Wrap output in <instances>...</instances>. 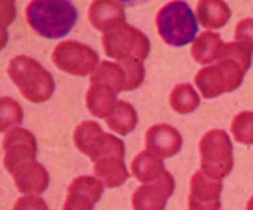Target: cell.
<instances>
[{"label": "cell", "mask_w": 253, "mask_h": 210, "mask_svg": "<svg viewBox=\"0 0 253 210\" xmlns=\"http://www.w3.org/2000/svg\"><path fill=\"white\" fill-rule=\"evenodd\" d=\"M253 51L237 41L225 43L217 64L201 68L195 76V84L204 98H217L237 90L244 76L252 67Z\"/></svg>", "instance_id": "obj_1"}, {"label": "cell", "mask_w": 253, "mask_h": 210, "mask_svg": "<svg viewBox=\"0 0 253 210\" xmlns=\"http://www.w3.org/2000/svg\"><path fill=\"white\" fill-rule=\"evenodd\" d=\"M26 18L34 32L49 40L67 36L78 21V8L70 0H32Z\"/></svg>", "instance_id": "obj_2"}, {"label": "cell", "mask_w": 253, "mask_h": 210, "mask_svg": "<svg viewBox=\"0 0 253 210\" xmlns=\"http://www.w3.org/2000/svg\"><path fill=\"white\" fill-rule=\"evenodd\" d=\"M8 76L21 95L32 103H44L52 97L55 89L52 74L29 56H16L8 65Z\"/></svg>", "instance_id": "obj_3"}, {"label": "cell", "mask_w": 253, "mask_h": 210, "mask_svg": "<svg viewBox=\"0 0 253 210\" xmlns=\"http://www.w3.org/2000/svg\"><path fill=\"white\" fill-rule=\"evenodd\" d=\"M155 24L162 40L174 48L193 43L200 27L193 10L184 0H174L162 6L157 13Z\"/></svg>", "instance_id": "obj_4"}, {"label": "cell", "mask_w": 253, "mask_h": 210, "mask_svg": "<svg viewBox=\"0 0 253 210\" xmlns=\"http://www.w3.org/2000/svg\"><path fill=\"white\" fill-rule=\"evenodd\" d=\"M201 171L213 180H223L234 166L233 142L223 130H211L200 141Z\"/></svg>", "instance_id": "obj_5"}, {"label": "cell", "mask_w": 253, "mask_h": 210, "mask_svg": "<svg viewBox=\"0 0 253 210\" xmlns=\"http://www.w3.org/2000/svg\"><path fill=\"white\" fill-rule=\"evenodd\" d=\"M75 145L79 152L89 157L93 163L105 157L125 158V144L114 135L105 133L97 122L85 120L75 130Z\"/></svg>", "instance_id": "obj_6"}, {"label": "cell", "mask_w": 253, "mask_h": 210, "mask_svg": "<svg viewBox=\"0 0 253 210\" xmlns=\"http://www.w3.org/2000/svg\"><path fill=\"white\" fill-rule=\"evenodd\" d=\"M101 46L108 57L119 62L131 59L144 62L150 54V40L147 35L128 24L109 34H103Z\"/></svg>", "instance_id": "obj_7"}, {"label": "cell", "mask_w": 253, "mask_h": 210, "mask_svg": "<svg viewBox=\"0 0 253 210\" xmlns=\"http://www.w3.org/2000/svg\"><path fill=\"white\" fill-rule=\"evenodd\" d=\"M146 68L141 60L108 62L103 60L90 76V82L106 84L116 93L136 90L144 82Z\"/></svg>", "instance_id": "obj_8"}, {"label": "cell", "mask_w": 253, "mask_h": 210, "mask_svg": "<svg viewBox=\"0 0 253 210\" xmlns=\"http://www.w3.org/2000/svg\"><path fill=\"white\" fill-rule=\"evenodd\" d=\"M52 62L60 71L73 76H87L97 70L100 65V57L90 46L67 40L54 48Z\"/></svg>", "instance_id": "obj_9"}, {"label": "cell", "mask_w": 253, "mask_h": 210, "mask_svg": "<svg viewBox=\"0 0 253 210\" xmlns=\"http://www.w3.org/2000/svg\"><path fill=\"white\" fill-rule=\"evenodd\" d=\"M3 165L10 174H14L16 171L22 166L30 165L37 161L38 144L34 133L26 128H13L8 131V135L3 139Z\"/></svg>", "instance_id": "obj_10"}, {"label": "cell", "mask_w": 253, "mask_h": 210, "mask_svg": "<svg viewBox=\"0 0 253 210\" xmlns=\"http://www.w3.org/2000/svg\"><path fill=\"white\" fill-rule=\"evenodd\" d=\"M176 182L171 173H166L152 183H144L133 193L131 206L134 210H165L172 196Z\"/></svg>", "instance_id": "obj_11"}, {"label": "cell", "mask_w": 253, "mask_h": 210, "mask_svg": "<svg viewBox=\"0 0 253 210\" xmlns=\"http://www.w3.org/2000/svg\"><path fill=\"white\" fill-rule=\"evenodd\" d=\"M221 180H213L203 171H196L190 178L188 210H220Z\"/></svg>", "instance_id": "obj_12"}, {"label": "cell", "mask_w": 253, "mask_h": 210, "mask_svg": "<svg viewBox=\"0 0 253 210\" xmlns=\"http://www.w3.org/2000/svg\"><path fill=\"white\" fill-rule=\"evenodd\" d=\"M103 183L92 175H79L70 183L62 210H93L103 196Z\"/></svg>", "instance_id": "obj_13"}, {"label": "cell", "mask_w": 253, "mask_h": 210, "mask_svg": "<svg viewBox=\"0 0 253 210\" xmlns=\"http://www.w3.org/2000/svg\"><path fill=\"white\" fill-rule=\"evenodd\" d=\"M182 149V136L176 130L166 123H158L147 130L146 133V150L154 153L158 158H171Z\"/></svg>", "instance_id": "obj_14"}, {"label": "cell", "mask_w": 253, "mask_h": 210, "mask_svg": "<svg viewBox=\"0 0 253 210\" xmlns=\"http://www.w3.org/2000/svg\"><path fill=\"white\" fill-rule=\"evenodd\" d=\"M90 24L103 34H109L113 30L126 24L125 5L114 0H97L89 6Z\"/></svg>", "instance_id": "obj_15"}, {"label": "cell", "mask_w": 253, "mask_h": 210, "mask_svg": "<svg viewBox=\"0 0 253 210\" xmlns=\"http://www.w3.org/2000/svg\"><path fill=\"white\" fill-rule=\"evenodd\" d=\"M14 178V185L21 193H43L49 186V174L43 165L38 161L22 166L21 169L11 174Z\"/></svg>", "instance_id": "obj_16"}, {"label": "cell", "mask_w": 253, "mask_h": 210, "mask_svg": "<svg viewBox=\"0 0 253 210\" xmlns=\"http://www.w3.org/2000/svg\"><path fill=\"white\" fill-rule=\"evenodd\" d=\"M117 93L106 84L90 82V87L85 95V106L95 117L106 119L114 111L117 105Z\"/></svg>", "instance_id": "obj_17"}, {"label": "cell", "mask_w": 253, "mask_h": 210, "mask_svg": "<svg viewBox=\"0 0 253 210\" xmlns=\"http://www.w3.org/2000/svg\"><path fill=\"white\" fill-rule=\"evenodd\" d=\"M196 16L204 29H221L231 19V8L223 0H200L196 5Z\"/></svg>", "instance_id": "obj_18"}, {"label": "cell", "mask_w": 253, "mask_h": 210, "mask_svg": "<svg viewBox=\"0 0 253 210\" xmlns=\"http://www.w3.org/2000/svg\"><path fill=\"white\" fill-rule=\"evenodd\" d=\"M95 175L106 188H116L126 182L130 177L128 169H126L124 158L121 157H105L95 161L93 165Z\"/></svg>", "instance_id": "obj_19"}, {"label": "cell", "mask_w": 253, "mask_h": 210, "mask_svg": "<svg viewBox=\"0 0 253 210\" xmlns=\"http://www.w3.org/2000/svg\"><path fill=\"white\" fill-rule=\"evenodd\" d=\"M166 173L162 158L155 157L147 150L138 153L131 161V174L142 183H152Z\"/></svg>", "instance_id": "obj_20"}, {"label": "cell", "mask_w": 253, "mask_h": 210, "mask_svg": "<svg viewBox=\"0 0 253 210\" xmlns=\"http://www.w3.org/2000/svg\"><path fill=\"white\" fill-rule=\"evenodd\" d=\"M225 41L221 40L218 34L204 32L196 36L192 46V57L198 64L208 67L212 62H217L220 59L221 49H223Z\"/></svg>", "instance_id": "obj_21"}, {"label": "cell", "mask_w": 253, "mask_h": 210, "mask_svg": "<svg viewBox=\"0 0 253 210\" xmlns=\"http://www.w3.org/2000/svg\"><path fill=\"white\" fill-rule=\"evenodd\" d=\"M105 120L106 125L113 131H116L117 135L126 136L138 125V112L133 107V105L126 103L124 100H119L114 111Z\"/></svg>", "instance_id": "obj_22"}, {"label": "cell", "mask_w": 253, "mask_h": 210, "mask_svg": "<svg viewBox=\"0 0 253 210\" xmlns=\"http://www.w3.org/2000/svg\"><path fill=\"white\" fill-rule=\"evenodd\" d=\"M169 105L179 114H190L200 106V95L196 93L192 84L182 82L172 89L169 95Z\"/></svg>", "instance_id": "obj_23"}, {"label": "cell", "mask_w": 253, "mask_h": 210, "mask_svg": "<svg viewBox=\"0 0 253 210\" xmlns=\"http://www.w3.org/2000/svg\"><path fill=\"white\" fill-rule=\"evenodd\" d=\"M24 119L22 107L10 97H0V133L18 128Z\"/></svg>", "instance_id": "obj_24"}, {"label": "cell", "mask_w": 253, "mask_h": 210, "mask_svg": "<svg viewBox=\"0 0 253 210\" xmlns=\"http://www.w3.org/2000/svg\"><path fill=\"white\" fill-rule=\"evenodd\" d=\"M231 133L241 144L253 145V112L244 111L234 115L231 122Z\"/></svg>", "instance_id": "obj_25"}, {"label": "cell", "mask_w": 253, "mask_h": 210, "mask_svg": "<svg viewBox=\"0 0 253 210\" xmlns=\"http://www.w3.org/2000/svg\"><path fill=\"white\" fill-rule=\"evenodd\" d=\"M234 38L237 43L247 46L250 51H253V19L245 18L237 22L234 30Z\"/></svg>", "instance_id": "obj_26"}, {"label": "cell", "mask_w": 253, "mask_h": 210, "mask_svg": "<svg viewBox=\"0 0 253 210\" xmlns=\"http://www.w3.org/2000/svg\"><path fill=\"white\" fill-rule=\"evenodd\" d=\"M13 210H49L46 201L37 194H26L14 202Z\"/></svg>", "instance_id": "obj_27"}, {"label": "cell", "mask_w": 253, "mask_h": 210, "mask_svg": "<svg viewBox=\"0 0 253 210\" xmlns=\"http://www.w3.org/2000/svg\"><path fill=\"white\" fill-rule=\"evenodd\" d=\"M16 19V5L11 0H0V26L6 27Z\"/></svg>", "instance_id": "obj_28"}, {"label": "cell", "mask_w": 253, "mask_h": 210, "mask_svg": "<svg viewBox=\"0 0 253 210\" xmlns=\"http://www.w3.org/2000/svg\"><path fill=\"white\" fill-rule=\"evenodd\" d=\"M8 43V30L6 27L0 26V51H2Z\"/></svg>", "instance_id": "obj_29"}, {"label": "cell", "mask_w": 253, "mask_h": 210, "mask_svg": "<svg viewBox=\"0 0 253 210\" xmlns=\"http://www.w3.org/2000/svg\"><path fill=\"white\" fill-rule=\"evenodd\" d=\"M247 210H253V196H252L250 201L247 202Z\"/></svg>", "instance_id": "obj_30"}]
</instances>
